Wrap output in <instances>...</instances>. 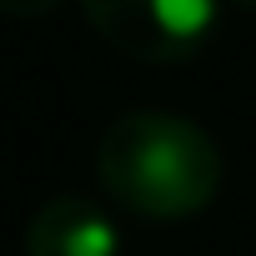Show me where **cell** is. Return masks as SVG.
<instances>
[{
	"label": "cell",
	"mask_w": 256,
	"mask_h": 256,
	"mask_svg": "<svg viewBox=\"0 0 256 256\" xmlns=\"http://www.w3.org/2000/svg\"><path fill=\"white\" fill-rule=\"evenodd\" d=\"M221 151L196 120L166 110H131L106 126L96 176L110 201L146 221H186L221 191Z\"/></svg>",
	"instance_id": "cell-1"
},
{
	"label": "cell",
	"mask_w": 256,
	"mask_h": 256,
	"mask_svg": "<svg viewBox=\"0 0 256 256\" xmlns=\"http://www.w3.org/2000/svg\"><path fill=\"white\" fill-rule=\"evenodd\" d=\"M90 30L136 66H181L206 50L216 0H80Z\"/></svg>",
	"instance_id": "cell-2"
},
{
	"label": "cell",
	"mask_w": 256,
	"mask_h": 256,
	"mask_svg": "<svg viewBox=\"0 0 256 256\" xmlns=\"http://www.w3.org/2000/svg\"><path fill=\"white\" fill-rule=\"evenodd\" d=\"M116 221L86 196H50L26 221V256H116Z\"/></svg>",
	"instance_id": "cell-3"
},
{
	"label": "cell",
	"mask_w": 256,
	"mask_h": 256,
	"mask_svg": "<svg viewBox=\"0 0 256 256\" xmlns=\"http://www.w3.org/2000/svg\"><path fill=\"white\" fill-rule=\"evenodd\" d=\"M0 6H6L10 16H20V20H30V16H50L60 0H0Z\"/></svg>",
	"instance_id": "cell-4"
},
{
	"label": "cell",
	"mask_w": 256,
	"mask_h": 256,
	"mask_svg": "<svg viewBox=\"0 0 256 256\" xmlns=\"http://www.w3.org/2000/svg\"><path fill=\"white\" fill-rule=\"evenodd\" d=\"M231 6H246V10H256V0H231Z\"/></svg>",
	"instance_id": "cell-5"
}]
</instances>
